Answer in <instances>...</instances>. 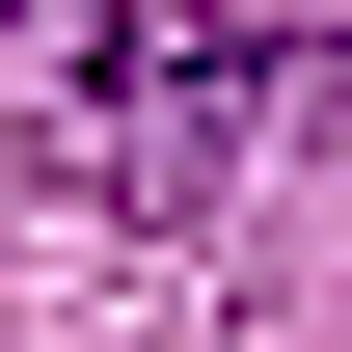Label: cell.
I'll return each mask as SVG.
<instances>
[{
    "instance_id": "obj_1",
    "label": "cell",
    "mask_w": 352,
    "mask_h": 352,
    "mask_svg": "<svg viewBox=\"0 0 352 352\" xmlns=\"http://www.w3.org/2000/svg\"><path fill=\"white\" fill-rule=\"evenodd\" d=\"M271 109H298V54L217 28V0H82V28H54V163H82L109 217H217L271 163Z\"/></svg>"
}]
</instances>
